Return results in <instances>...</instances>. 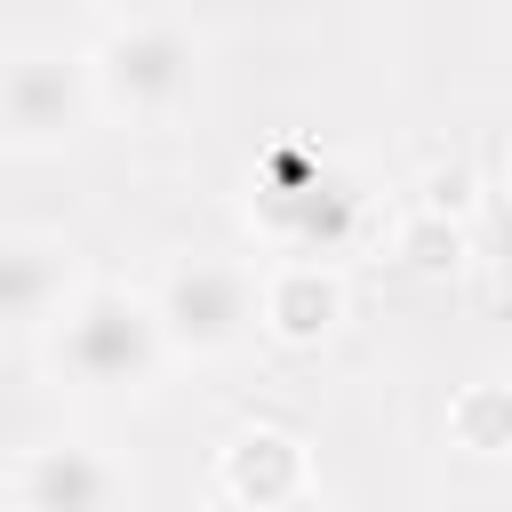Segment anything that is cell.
<instances>
[{"instance_id":"6da1fadb","label":"cell","mask_w":512,"mask_h":512,"mask_svg":"<svg viewBox=\"0 0 512 512\" xmlns=\"http://www.w3.org/2000/svg\"><path fill=\"white\" fill-rule=\"evenodd\" d=\"M56 368L80 376V384H144L160 368V312L120 296V288H96L64 312V336H56Z\"/></svg>"},{"instance_id":"7a4b0ae2","label":"cell","mask_w":512,"mask_h":512,"mask_svg":"<svg viewBox=\"0 0 512 512\" xmlns=\"http://www.w3.org/2000/svg\"><path fill=\"white\" fill-rule=\"evenodd\" d=\"M248 320H256V288H248V272L224 264V256H192V264L168 280V296H160V336H176V344H192V352L240 344Z\"/></svg>"},{"instance_id":"3957f363","label":"cell","mask_w":512,"mask_h":512,"mask_svg":"<svg viewBox=\"0 0 512 512\" xmlns=\"http://www.w3.org/2000/svg\"><path fill=\"white\" fill-rule=\"evenodd\" d=\"M104 80H112L128 104H144V112L176 104V96L192 88V40H184V24H168V16H128V24H112V32H104Z\"/></svg>"},{"instance_id":"277c9868","label":"cell","mask_w":512,"mask_h":512,"mask_svg":"<svg viewBox=\"0 0 512 512\" xmlns=\"http://www.w3.org/2000/svg\"><path fill=\"white\" fill-rule=\"evenodd\" d=\"M80 120V64L56 56V48H24L0 64V128L24 136V144H48V136H72Z\"/></svg>"},{"instance_id":"5b68a950","label":"cell","mask_w":512,"mask_h":512,"mask_svg":"<svg viewBox=\"0 0 512 512\" xmlns=\"http://www.w3.org/2000/svg\"><path fill=\"white\" fill-rule=\"evenodd\" d=\"M120 472L96 448H40L24 464V512H112Z\"/></svg>"},{"instance_id":"8992f818","label":"cell","mask_w":512,"mask_h":512,"mask_svg":"<svg viewBox=\"0 0 512 512\" xmlns=\"http://www.w3.org/2000/svg\"><path fill=\"white\" fill-rule=\"evenodd\" d=\"M64 296V256L48 240H0V328L40 320Z\"/></svg>"},{"instance_id":"52a82bcc","label":"cell","mask_w":512,"mask_h":512,"mask_svg":"<svg viewBox=\"0 0 512 512\" xmlns=\"http://www.w3.org/2000/svg\"><path fill=\"white\" fill-rule=\"evenodd\" d=\"M232 512H296V504H288V496H240Z\"/></svg>"},{"instance_id":"ba28073f","label":"cell","mask_w":512,"mask_h":512,"mask_svg":"<svg viewBox=\"0 0 512 512\" xmlns=\"http://www.w3.org/2000/svg\"><path fill=\"white\" fill-rule=\"evenodd\" d=\"M496 240H504V256H512V208H504V216H496Z\"/></svg>"}]
</instances>
